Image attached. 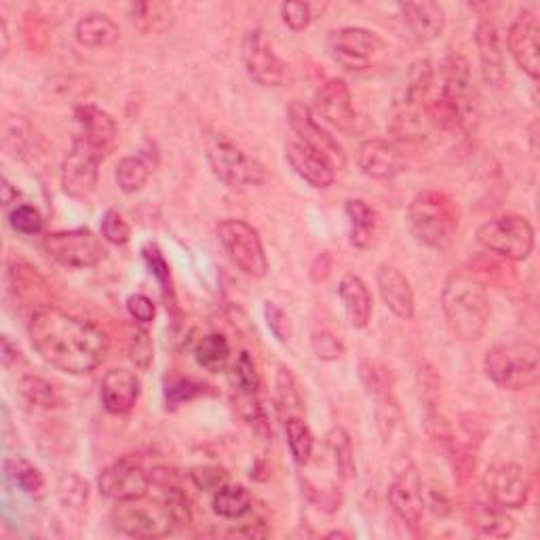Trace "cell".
Listing matches in <instances>:
<instances>
[{"instance_id": "6da1fadb", "label": "cell", "mask_w": 540, "mask_h": 540, "mask_svg": "<svg viewBox=\"0 0 540 540\" xmlns=\"http://www.w3.org/2000/svg\"><path fill=\"white\" fill-rule=\"evenodd\" d=\"M32 349L51 368L70 376H85L98 370L110 351V338L100 325L43 306L28 321Z\"/></svg>"}, {"instance_id": "7a4b0ae2", "label": "cell", "mask_w": 540, "mask_h": 540, "mask_svg": "<svg viewBox=\"0 0 540 540\" xmlns=\"http://www.w3.org/2000/svg\"><path fill=\"white\" fill-rule=\"evenodd\" d=\"M427 114L433 129L467 133L477 119L473 76L467 57L448 55L441 66V87L435 98H429Z\"/></svg>"}, {"instance_id": "3957f363", "label": "cell", "mask_w": 540, "mask_h": 540, "mask_svg": "<svg viewBox=\"0 0 540 540\" xmlns=\"http://www.w3.org/2000/svg\"><path fill=\"white\" fill-rule=\"evenodd\" d=\"M441 308L450 332L462 342L484 338L490 323V298L486 287L473 275L452 273L443 285Z\"/></svg>"}, {"instance_id": "277c9868", "label": "cell", "mask_w": 540, "mask_h": 540, "mask_svg": "<svg viewBox=\"0 0 540 540\" xmlns=\"http://www.w3.org/2000/svg\"><path fill=\"white\" fill-rule=\"evenodd\" d=\"M408 226L422 245L446 252L458 235L460 207L448 192L427 188L412 199L408 207Z\"/></svg>"}, {"instance_id": "5b68a950", "label": "cell", "mask_w": 540, "mask_h": 540, "mask_svg": "<svg viewBox=\"0 0 540 540\" xmlns=\"http://www.w3.org/2000/svg\"><path fill=\"white\" fill-rule=\"evenodd\" d=\"M484 370L496 387L526 391L540 380V349L534 342H503L486 353Z\"/></svg>"}, {"instance_id": "8992f818", "label": "cell", "mask_w": 540, "mask_h": 540, "mask_svg": "<svg viewBox=\"0 0 540 540\" xmlns=\"http://www.w3.org/2000/svg\"><path fill=\"white\" fill-rule=\"evenodd\" d=\"M477 241L486 252L509 260L524 262L534 252V228L528 218L519 214H505L481 224L477 230Z\"/></svg>"}, {"instance_id": "52a82bcc", "label": "cell", "mask_w": 540, "mask_h": 540, "mask_svg": "<svg viewBox=\"0 0 540 540\" xmlns=\"http://www.w3.org/2000/svg\"><path fill=\"white\" fill-rule=\"evenodd\" d=\"M110 522L114 530H119L125 536L131 538H165L176 528V522L169 515V511L159 503L157 498L146 500H121L114 505L110 513Z\"/></svg>"}, {"instance_id": "ba28073f", "label": "cell", "mask_w": 540, "mask_h": 540, "mask_svg": "<svg viewBox=\"0 0 540 540\" xmlns=\"http://www.w3.org/2000/svg\"><path fill=\"white\" fill-rule=\"evenodd\" d=\"M216 235L230 262H233L243 275L252 279L266 277L268 258L258 230L252 224L228 218L216 226Z\"/></svg>"}, {"instance_id": "9c48e42d", "label": "cell", "mask_w": 540, "mask_h": 540, "mask_svg": "<svg viewBox=\"0 0 540 540\" xmlns=\"http://www.w3.org/2000/svg\"><path fill=\"white\" fill-rule=\"evenodd\" d=\"M207 159L216 178L230 188L260 186L266 182V169L260 161L230 142L226 135H216L207 146Z\"/></svg>"}, {"instance_id": "30bf717a", "label": "cell", "mask_w": 540, "mask_h": 540, "mask_svg": "<svg viewBox=\"0 0 540 540\" xmlns=\"http://www.w3.org/2000/svg\"><path fill=\"white\" fill-rule=\"evenodd\" d=\"M51 260L66 268H91L106 258V247L91 228L55 230L43 241Z\"/></svg>"}, {"instance_id": "8fae6325", "label": "cell", "mask_w": 540, "mask_h": 540, "mask_svg": "<svg viewBox=\"0 0 540 540\" xmlns=\"http://www.w3.org/2000/svg\"><path fill=\"white\" fill-rule=\"evenodd\" d=\"M330 51L346 70H365L380 62L387 51V41L374 30L346 26L330 34Z\"/></svg>"}, {"instance_id": "7c38bea8", "label": "cell", "mask_w": 540, "mask_h": 540, "mask_svg": "<svg viewBox=\"0 0 540 540\" xmlns=\"http://www.w3.org/2000/svg\"><path fill=\"white\" fill-rule=\"evenodd\" d=\"M389 505L395 515L410 530H418L422 524L427 500L422 492V479L412 458H399L393 465V479L389 486Z\"/></svg>"}, {"instance_id": "4fadbf2b", "label": "cell", "mask_w": 540, "mask_h": 540, "mask_svg": "<svg viewBox=\"0 0 540 540\" xmlns=\"http://www.w3.org/2000/svg\"><path fill=\"white\" fill-rule=\"evenodd\" d=\"M243 66L249 79L260 87H279L285 81V62L277 55L273 43L262 28L247 32L241 47Z\"/></svg>"}, {"instance_id": "5bb4252c", "label": "cell", "mask_w": 540, "mask_h": 540, "mask_svg": "<svg viewBox=\"0 0 540 540\" xmlns=\"http://www.w3.org/2000/svg\"><path fill=\"white\" fill-rule=\"evenodd\" d=\"M152 486L150 473L142 467L140 460L131 456L114 460L98 477V490L102 496L121 503V500H135L148 496Z\"/></svg>"}, {"instance_id": "9a60e30c", "label": "cell", "mask_w": 540, "mask_h": 540, "mask_svg": "<svg viewBox=\"0 0 540 540\" xmlns=\"http://www.w3.org/2000/svg\"><path fill=\"white\" fill-rule=\"evenodd\" d=\"M100 163L102 159L98 154L91 152L79 138L74 135L72 148L68 152V157L62 163L60 180H62V190L70 199L76 201H87L95 188H98L100 180Z\"/></svg>"}, {"instance_id": "2e32d148", "label": "cell", "mask_w": 540, "mask_h": 540, "mask_svg": "<svg viewBox=\"0 0 540 540\" xmlns=\"http://www.w3.org/2000/svg\"><path fill=\"white\" fill-rule=\"evenodd\" d=\"M287 121L292 131L296 133V140L306 144L308 148L317 150L319 154L330 161L336 169H342L346 165V154L340 146V142L334 135L327 131L317 119L313 110L302 102H292L287 108Z\"/></svg>"}, {"instance_id": "e0dca14e", "label": "cell", "mask_w": 540, "mask_h": 540, "mask_svg": "<svg viewBox=\"0 0 540 540\" xmlns=\"http://www.w3.org/2000/svg\"><path fill=\"white\" fill-rule=\"evenodd\" d=\"M311 110L315 119H321L325 125H330L340 133H353L357 127L353 93L342 79H330L321 85Z\"/></svg>"}, {"instance_id": "ac0fdd59", "label": "cell", "mask_w": 540, "mask_h": 540, "mask_svg": "<svg viewBox=\"0 0 540 540\" xmlns=\"http://www.w3.org/2000/svg\"><path fill=\"white\" fill-rule=\"evenodd\" d=\"M507 45L511 57L524 74L538 81L540 74V22L534 11L524 9L509 26Z\"/></svg>"}, {"instance_id": "d6986e66", "label": "cell", "mask_w": 540, "mask_h": 540, "mask_svg": "<svg viewBox=\"0 0 540 540\" xmlns=\"http://www.w3.org/2000/svg\"><path fill=\"white\" fill-rule=\"evenodd\" d=\"M486 490L494 505L503 507L507 511L524 509L530 498V479L526 469L515 465V462H503V465H494L486 473Z\"/></svg>"}, {"instance_id": "ffe728a7", "label": "cell", "mask_w": 540, "mask_h": 540, "mask_svg": "<svg viewBox=\"0 0 540 540\" xmlns=\"http://www.w3.org/2000/svg\"><path fill=\"white\" fill-rule=\"evenodd\" d=\"M74 121L79 125V138L91 152L104 161L114 150L119 138V127L110 114L93 104H81L74 108Z\"/></svg>"}, {"instance_id": "44dd1931", "label": "cell", "mask_w": 540, "mask_h": 540, "mask_svg": "<svg viewBox=\"0 0 540 540\" xmlns=\"http://www.w3.org/2000/svg\"><path fill=\"white\" fill-rule=\"evenodd\" d=\"M357 165L372 180H393L405 171V157L395 142L365 140L357 148Z\"/></svg>"}, {"instance_id": "7402d4cb", "label": "cell", "mask_w": 540, "mask_h": 540, "mask_svg": "<svg viewBox=\"0 0 540 540\" xmlns=\"http://www.w3.org/2000/svg\"><path fill=\"white\" fill-rule=\"evenodd\" d=\"M140 393H142V382L138 374L125 368H114L106 372L100 384L102 405H104V410L112 416L129 414L135 408V403H138Z\"/></svg>"}, {"instance_id": "603a6c76", "label": "cell", "mask_w": 540, "mask_h": 540, "mask_svg": "<svg viewBox=\"0 0 540 540\" xmlns=\"http://www.w3.org/2000/svg\"><path fill=\"white\" fill-rule=\"evenodd\" d=\"M285 159L308 186L330 188L336 180V167L327 161L323 154L308 148L300 140H289L285 144Z\"/></svg>"}, {"instance_id": "cb8c5ba5", "label": "cell", "mask_w": 540, "mask_h": 540, "mask_svg": "<svg viewBox=\"0 0 540 540\" xmlns=\"http://www.w3.org/2000/svg\"><path fill=\"white\" fill-rule=\"evenodd\" d=\"M401 22L416 43H431L446 30V11L441 5L422 0V3L399 5Z\"/></svg>"}, {"instance_id": "d4e9b609", "label": "cell", "mask_w": 540, "mask_h": 540, "mask_svg": "<svg viewBox=\"0 0 540 540\" xmlns=\"http://www.w3.org/2000/svg\"><path fill=\"white\" fill-rule=\"evenodd\" d=\"M475 45L479 53L481 76L488 87L498 89L505 83V53L500 45V34L494 22L481 19L475 28Z\"/></svg>"}, {"instance_id": "484cf974", "label": "cell", "mask_w": 540, "mask_h": 540, "mask_svg": "<svg viewBox=\"0 0 540 540\" xmlns=\"http://www.w3.org/2000/svg\"><path fill=\"white\" fill-rule=\"evenodd\" d=\"M378 292L382 296V302L387 304L389 311L399 319H412L416 313V298L414 289L410 285V279L405 277L397 266L384 264L380 266L378 275Z\"/></svg>"}, {"instance_id": "4316f807", "label": "cell", "mask_w": 540, "mask_h": 540, "mask_svg": "<svg viewBox=\"0 0 540 540\" xmlns=\"http://www.w3.org/2000/svg\"><path fill=\"white\" fill-rule=\"evenodd\" d=\"M467 526L475 530L479 536L488 538H509L515 532V519L507 513V509L494 503H481L473 500L465 509Z\"/></svg>"}, {"instance_id": "83f0119b", "label": "cell", "mask_w": 540, "mask_h": 540, "mask_svg": "<svg viewBox=\"0 0 540 540\" xmlns=\"http://www.w3.org/2000/svg\"><path fill=\"white\" fill-rule=\"evenodd\" d=\"M349 220V241L357 249H372L380 239L378 211L363 199H349L344 205Z\"/></svg>"}, {"instance_id": "f1b7e54d", "label": "cell", "mask_w": 540, "mask_h": 540, "mask_svg": "<svg viewBox=\"0 0 540 540\" xmlns=\"http://www.w3.org/2000/svg\"><path fill=\"white\" fill-rule=\"evenodd\" d=\"M338 294L351 325L357 327V330L368 327L374 313V298L365 281L357 275H344L338 285Z\"/></svg>"}, {"instance_id": "f546056e", "label": "cell", "mask_w": 540, "mask_h": 540, "mask_svg": "<svg viewBox=\"0 0 540 540\" xmlns=\"http://www.w3.org/2000/svg\"><path fill=\"white\" fill-rule=\"evenodd\" d=\"M74 36L81 47L87 49H104L119 43L121 30L117 22L106 13H89L76 22Z\"/></svg>"}, {"instance_id": "4dcf8cb0", "label": "cell", "mask_w": 540, "mask_h": 540, "mask_svg": "<svg viewBox=\"0 0 540 540\" xmlns=\"http://www.w3.org/2000/svg\"><path fill=\"white\" fill-rule=\"evenodd\" d=\"M433 85V66L429 60H416L408 76L399 98V110H424L429 104V93Z\"/></svg>"}, {"instance_id": "1f68e13d", "label": "cell", "mask_w": 540, "mask_h": 540, "mask_svg": "<svg viewBox=\"0 0 540 540\" xmlns=\"http://www.w3.org/2000/svg\"><path fill=\"white\" fill-rule=\"evenodd\" d=\"M252 503V492L241 484H228V481L211 496V509L224 519H241L252 511Z\"/></svg>"}, {"instance_id": "d6a6232c", "label": "cell", "mask_w": 540, "mask_h": 540, "mask_svg": "<svg viewBox=\"0 0 540 540\" xmlns=\"http://www.w3.org/2000/svg\"><path fill=\"white\" fill-rule=\"evenodd\" d=\"M230 342L224 334L211 332L203 336L195 349V359L201 368L209 374H222L226 372L230 363Z\"/></svg>"}, {"instance_id": "836d02e7", "label": "cell", "mask_w": 540, "mask_h": 540, "mask_svg": "<svg viewBox=\"0 0 540 540\" xmlns=\"http://www.w3.org/2000/svg\"><path fill=\"white\" fill-rule=\"evenodd\" d=\"M327 448L332 452L336 475L342 481H351L357 475V462H355V450L353 439L342 427H334L327 433Z\"/></svg>"}, {"instance_id": "e575fe53", "label": "cell", "mask_w": 540, "mask_h": 540, "mask_svg": "<svg viewBox=\"0 0 540 540\" xmlns=\"http://www.w3.org/2000/svg\"><path fill=\"white\" fill-rule=\"evenodd\" d=\"M142 256H144V262L148 266V270L152 273V277L157 279L159 287H161V294H163V300L167 304V311L171 308L173 315H180L178 311V302H176V292H173V281H171V268H169V262L165 260L161 249L154 245V243H146L144 249H142Z\"/></svg>"}, {"instance_id": "d590c367", "label": "cell", "mask_w": 540, "mask_h": 540, "mask_svg": "<svg viewBox=\"0 0 540 540\" xmlns=\"http://www.w3.org/2000/svg\"><path fill=\"white\" fill-rule=\"evenodd\" d=\"M285 437H287V446H289V452H292L296 465L300 467L308 465V460H311L313 450H315V437L302 416L285 418Z\"/></svg>"}, {"instance_id": "8d00e7d4", "label": "cell", "mask_w": 540, "mask_h": 540, "mask_svg": "<svg viewBox=\"0 0 540 540\" xmlns=\"http://www.w3.org/2000/svg\"><path fill=\"white\" fill-rule=\"evenodd\" d=\"M19 397L28 405L30 410H53L60 405V397H57L53 384H49L45 378L28 374L19 380Z\"/></svg>"}, {"instance_id": "74e56055", "label": "cell", "mask_w": 540, "mask_h": 540, "mask_svg": "<svg viewBox=\"0 0 540 540\" xmlns=\"http://www.w3.org/2000/svg\"><path fill=\"white\" fill-rule=\"evenodd\" d=\"M150 173L152 165L148 157L146 154H138V157H125L119 161L114 180H117V186L125 192V195H135V192L146 186Z\"/></svg>"}, {"instance_id": "f35d334b", "label": "cell", "mask_w": 540, "mask_h": 540, "mask_svg": "<svg viewBox=\"0 0 540 540\" xmlns=\"http://www.w3.org/2000/svg\"><path fill=\"white\" fill-rule=\"evenodd\" d=\"M5 473L11 484L26 494H41L45 488V477L26 458H9L5 462Z\"/></svg>"}, {"instance_id": "ab89813d", "label": "cell", "mask_w": 540, "mask_h": 540, "mask_svg": "<svg viewBox=\"0 0 540 540\" xmlns=\"http://www.w3.org/2000/svg\"><path fill=\"white\" fill-rule=\"evenodd\" d=\"M275 387H277L279 408L283 412H287V416H300V412H302V395H300V389H298L296 376L292 374V370L285 368V365H279Z\"/></svg>"}, {"instance_id": "60d3db41", "label": "cell", "mask_w": 540, "mask_h": 540, "mask_svg": "<svg viewBox=\"0 0 540 540\" xmlns=\"http://www.w3.org/2000/svg\"><path fill=\"white\" fill-rule=\"evenodd\" d=\"M205 391V387L201 382L192 380V378H184V376H173L165 382V403L167 410H176L180 405L192 401L195 397H199Z\"/></svg>"}, {"instance_id": "b9f144b4", "label": "cell", "mask_w": 540, "mask_h": 540, "mask_svg": "<svg viewBox=\"0 0 540 540\" xmlns=\"http://www.w3.org/2000/svg\"><path fill=\"white\" fill-rule=\"evenodd\" d=\"M416 384H418V393H420V401L424 405V410L433 412L439 410L441 403V378L437 374V370L433 368L431 363H422L418 376H416Z\"/></svg>"}, {"instance_id": "7bdbcfd3", "label": "cell", "mask_w": 540, "mask_h": 540, "mask_svg": "<svg viewBox=\"0 0 540 540\" xmlns=\"http://www.w3.org/2000/svg\"><path fill=\"white\" fill-rule=\"evenodd\" d=\"M133 24L142 32H157L169 24V7L161 3H138L131 7Z\"/></svg>"}, {"instance_id": "ee69618b", "label": "cell", "mask_w": 540, "mask_h": 540, "mask_svg": "<svg viewBox=\"0 0 540 540\" xmlns=\"http://www.w3.org/2000/svg\"><path fill=\"white\" fill-rule=\"evenodd\" d=\"M233 382L241 395H258L260 389V372L258 365L247 351L239 353L233 365Z\"/></svg>"}, {"instance_id": "f6af8a7d", "label": "cell", "mask_w": 540, "mask_h": 540, "mask_svg": "<svg viewBox=\"0 0 540 540\" xmlns=\"http://www.w3.org/2000/svg\"><path fill=\"white\" fill-rule=\"evenodd\" d=\"M57 496H60V503L66 509L83 511L89 498V484L79 475H66L57 486Z\"/></svg>"}, {"instance_id": "bcb514c9", "label": "cell", "mask_w": 540, "mask_h": 540, "mask_svg": "<svg viewBox=\"0 0 540 540\" xmlns=\"http://www.w3.org/2000/svg\"><path fill=\"white\" fill-rule=\"evenodd\" d=\"M376 397H378L376 424H378V431H380L382 439L387 441L393 435V431L397 429V424L401 420V410H399L397 399L393 397V391H384Z\"/></svg>"}, {"instance_id": "7dc6e473", "label": "cell", "mask_w": 540, "mask_h": 540, "mask_svg": "<svg viewBox=\"0 0 540 540\" xmlns=\"http://www.w3.org/2000/svg\"><path fill=\"white\" fill-rule=\"evenodd\" d=\"M239 412L243 420L252 427L260 437H270L273 431H270V422L266 416L264 405L256 399V395H241L239 399Z\"/></svg>"}, {"instance_id": "c3c4849f", "label": "cell", "mask_w": 540, "mask_h": 540, "mask_svg": "<svg viewBox=\"0 0 540 540\" xmlns=\"http://www.w3.org/2000/svg\"><path fill=\"white\" fill-rule=\"evenodd\" d=\"M9 224L13 226V230L22 235H38L43 230L45 220L41 216V211L34 205L22 203L13 207V211L9 214Z\"/></svg>"}, {"instance_id": "681fc988", "label": "cell", "mask_w": 540, "mask_h": 540, "mask_svg": "<svg viewBox=\"0 0 540 540\" xmlns=\"http://www.w3.org/2000/svg\"><path fill=\"white\" fill-rule=\"evenodd\" d=\"M359 378L363 382V387L374 395H380L384 391H391V372L384 368V365L365 359L359 365Z\"/></svg>"}, {"instance_id": "f907efd6", "label": "cell", "mask_w": 540, "mask_h": 540, "mask_svg": "<svg viewBox=\"0 0 540 540\" xmlns=\"http://www.w3.org/2000/svg\"><path fill=\"white\" fill-rule=\"evenodd\" d=\"M129 359L142 372H146L154 361V344L144 327H138L129 338Z\"/></svg>"}, {"instance_id": "816d5d0a", "label": "cell", "mask_w": 540, "mask_h": 540, "mask_svg": "<svg viewBox=\"0 0 540 540\" xmlns=\"http://www.w3.org/2000/svg\"><path fill=\"white\" fill-rule=\"evenodd\" d=\"M100 230H102L104 241H108L110 245H125L131 239V226L125 222V218L119 214L117 209L106 211L104 218H102V224H100Z\"/></svg>"}, {"instance_id": "f5cc1de1", "label": "cell", "mask_w": 540, "mask_h": 540, "mask_svg": "<svg viewBox=\"0 0 540 540\" xmlns=\"http://www.w3.org/2000/svg\"><path fill=\"white\" fill-rule=\"evenodd\" d=\"M281 17L289 30L302 32L313 22V7L302 3V0H287V3L281 5Z\"/></svg>"}, {"instance_id": "db71d44e", "label": "cell", "mask_w": 540, "mask_h": 540, "mask_svg": "<svg viewBox=\"0 0 540 540\" xmlns=\"http://www.w3.org/2000/svg\"><path fill=\"white\" fill-rule=\"evenodd\" d=\"M311 346H313V353L317 355V359L327 361V363L338 361L344 355V344L340 342V338L327 330L313 332Z\"/></svg>"}, {"instance_id": "11a10c76", "label": "cell", "mask_w": 540, "mask_h": 540, "mask_svg": "<svg viewBox=\"0 0 540 540\" xmlns=\"http://www.w3.org/2000/svg\"><path fill=\"white\" fill-rule=\"evenodd\" d=\"M264 319L270 334H273L281 344L289 342L292 338V321H289L287 313L283 311L281 306H277L275 302H266L264 304Z\"/></svg>"}, {"instance_id": "9f6ffc18", "label": "cell", "mask_w": 540, "mask_h": 540, "mask_svg": "<svg viewBox=\"0 0 540 540\" xmlns=\"http://www.w3.org/2000/svg\"><path fill=\"white\" fill-rule=\"evenodd\" d=\"M190 481L195 484L199 490H218L228 481V473L222 467L214 465H203L190 469Z\"/></svg>"}, {"instance_id": "6f0895ef", "label": "cell", "mask_w": 540, "mask_h": 540, "mask_svg": "<svg viewBox=\"0 0 540 540\" xmlns=\"http://www.w3.org/2000/svg\"><path fill=\"white\" fill-rule=\"evenodd\" d=\"M127 311L138 323H152L157 317V306L144 294H131L127 298Z\"/></svg>"}, {"instance_id": "680465c9", "label": "cell", "mask_w": 540, "mask_h": 540, "mask_svg": "<svg viewBox=\"0 0 540 540\" xmlns=\"http://www.w3.org/2000/svg\"><path fill=\"white\" fill-rule=\"evenodd\" d=\"M330 270H332V256L330 252H323L321 256L315 258L311 266V277L315 283H321L327 279V275H330Z\"/></svg>"}, {"instance_id": "91938a15", "label": "cell", "mask_w": 540, "mask_h": 540, "mask_svg": "<svg viewBox=\"0 0 540 540\" xmlns=\"http://www.w3.org/2000/svg\"><path fill=\"white\" fill-rule=\"evenodd\" d=\"M230 536H247V538H264V536H268V530L264 528V524H262V522H258V524H245L243 528H239V530H233V532H230Z\"/></svg>"}, {"instance_id": "94428289", "label": "cell", "mask_w": 540, "mask_h": 540, "mask_svg": "<svg viewBox=\"0 0 540 540\" xmlns=\"http://www.w3.org/2000/svg\"><path fill=\"white\" fill-rule=\"evenodd\" d=\"M17 359H19L17 346L11 342L9 336H3V365L7 370H11L13 363H17Z\"/></svg>"}, {"instance_id": "6125c7cd", "label": "cell", "mask_w": 540, "mask_h": 540, "mask_svg": "<svg viewBox=\"0 0 540 540\" xmlns=\"http://www.w3.org/2000/svg\"><path fill=\"white\" fill-rule=\"evenodd\" d=\"M9 49H11V34H9V26H7V19L0 17V60H7L9 55Z\"/></svg>"}, {"instance_id": "be15d7a7", "label": "cell", "mask_w": 540, "mask_h": 540, "mask_svg": "<svg viewBox=\"0 0 540 540\" xmlns=\"http://www.w3.org/2000/svg\"><path fill=\"white\" fill-rule=\"evenodd\" d=\"M17 199H19V190L7 178H3V203L11 205V203H17Z\"/></svg>"}, {"instance_id": "e7e4bbea", "label": "cell", "mask_w": 540, "mask_h": 540, "mask_svg": "<svg viewBox=\"0 0 540 540\" xmlns=\"http://www.w3.org/2000/svg\"><path fill=\"white\" fill-rule=\"evenodd\" d=\"M536 123L530 125V140H532V154H536Z\"/></svg>"}]
</instances>
